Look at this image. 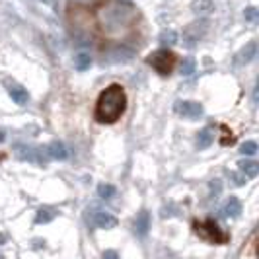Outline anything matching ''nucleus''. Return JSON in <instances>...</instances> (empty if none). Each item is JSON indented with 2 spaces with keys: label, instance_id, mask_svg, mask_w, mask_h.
I'll list each match as a JSON object with an SVG mask.
<instances>
[{
  "label": "nucleus",
  "instance_id": "f3484780",
  "mask_svg": "<svg viewBox=\"0 0 259 259\" xmlns=\"http://www.w3.org/2000/svg\"><path fill=\"white\" fill-rule=\"evenodd\" d=\"M215 143V131L211 129V127H207V129H203L199 135H197V148L199 150H205V148H209L211 144Z\"/></svg>",
  "mask_w": 259,
  "mask_h": 259
},
{
  "label": "nucleus",
  "instance_id": "f257e3e1",
  "mask_svg": "<svg viewBox=\"0 0 259 259\" xmlns=\"http://www.w3.org/2000/svg\"><path fill=\"white\" fill-rule=\"evenodd\" d=\"M137 22V12L131 4L125 2H105L98 10V26L101 33L111 39V41H121L133 31V26Z\"/></svg>",
  "mask_w": 259,
  "mask_h": 259
},
{
  "label": "nucleus",
  "instance_id": "b1692460",
  "mask_svg": "<svg viewBox=\"0 0 259 259\" xmlns=\"http://www.w3.org/2000/svg\"><path fill=\"white\" fill-rule=\"evenodd\" d=\"M195 69H197V62H195V58H185V60H183V62H181V69H179V71H181V74H183V76H189V74H193V72H195Z\"/></svg>",
  "mask_w": 259,
  "mask_h": 259
},
{
  "label": "nucleus",
  "instance_id": "412c9836",
  "mask_svg": "<svg viewBox=\"0 0 259 259\" xmlns=\"http://www.w3.org/2000/svg\"><path fill=\"white\" fill-rule=\"evenodd\" d=\"M244 18L247 24H251V26H257L259 24V8L255 6H247L244 10Z\"/></svg>",
  "mask_w": 259,
  "mask_h": 259
},
{
  "label": "nucleus",
  "instance_id": "aec40b11",
  "mask_svg": "<svg viewBox=\"0 0 259 259\" xmlns=\"http://www.w3.org/2000/svg\"><path fill=\"white\" fill-rule=\"evenodd\" d=\"M177 43V31H173V29H164L162 33H160V45H164V49L166 47H172V45Z\"/></svg>",
  "mask_w": 259,
  "mask_h": 259
},
{
  "label": "nucleus",
  "instance_id": "9d476101",
  "mask_svg": "<svg viewBox=\"0 0 259 259\" xmlns=\"http://www.w3.org/2000/svg\"><path fill=\"white\" fill-rule=\"evenodd\" d=\"M4 86H6L8 96H10V100L14 103H18V105H26L28 103L29 92L22 84H18V82H4Z\"/></svg>",
  "mask_w": 259,
  "mask_h": 259
},
{
  "label": "nucleus",
  "instance_id": "cd10ccee",
  "mask_svg": "<svg viewBox=\"0 0 259 259\" xmlns=\"http://www.w3.org/2000/svg\"><path fill=\"white\" fill-rule=\"evenodd\" d=\"M103 259H121V257H119V253H117V251L107 249V251H103Z\"/></svg>",
  "mask_w": 259,
  "mask_h": 259
},
{
  "label": "nucleus",
  "instance_id": "6e6552de",
  "mask_svg": "<svg viewBox=\"0 0 259 259\" xmlns=\"http://www.w3.org/2000/svg\"><path fill=\"white\" fill-rule=\"evenodd\" d=\"M14 152H16V156H18L20 160H24V162H33V164H43V158H41L39 150H37V148H33V146H29V144L16 143V144H14Z\"/></svg>",
  "mask_w": 259,
  "mask_h": 259
},
{
  "label": "nucleus",
  "instance_id": "f03ea898",
  "mask_svg": "<svg viewBox=\"0 0 259 259\" xmlns=\"http://www.w3.org/2000/svg\"><path fill=\"white\" fill-rule=\"evenodd\" d=\"M125 109H127L125 88L119 84H111L101 92L96 101V119L101 125H111L123 117Z\"/></svg>",
  "mask_w": 259,
  "mask_h": 259
},
{
  "label": "nucleus",
  "instance_id": "a878e982",
  "mask_svg": "<svg viewBox=\"0 0 259 259\" xmlns=\"http://www.w3.org/2000/svg\"><path fill=\"white\" fill-rule=\"evenodd\" d=\"M209 187H211V195L215 197V195H218V193L222 191V183H220L218 179H215V181H211V183H209Z\"/></svg>",
  "mask_w": 259,
  "mask_h": 259
},
{
  "label": "nucleus",
  "instance_id": "c85d7f7f",
  "mask_svg": "<svg viewBox=\"0 0 259 259\" xmlns=\"http://www.w3.org/2000/svg\"><path fill=\"white\" fill-rule=\"evenodd\" d=\"M6 139V133H4V129H0V143Z\"/></svg>",
  "mask_w": 259,
  "mask_h": 259
},
{
  "label": "nucleus",
  "instance_id": "c756f323",
  "mask_svg": "<svg viewBox=\"0 0 259 259\" xmlns=\"http://www.w3.org/2000/svg\"><path fill=\"white\" fill-rule=\"evenodd\" d=\"M41 2H45V4H55V0H41Z\"/></svg>",
  "mask_w": 259,
  "mask_h": 259
},
{
  "label": "nucleus",
  "instance_id": "bb28decb",
  "mask_svg": "<svg viewBox=\"0 0 259 259\" xmlns=\"http://www.w3.org/2000/svg\"><path fill=\"white\" fill-rule=\"evenodd\" d=\"M251 98H253L255 103H259V76H257V80H255V86L251 90Z\"/></svg>",
  "mask_w": 259,
  "mask_h": 259
},
{
  "label": "nucleus",
  "instance_id": "9b49d317",
  "mask_svg": "<svg viewBox=\"0 0 259 259\" xmlns=\"http://www.w3.org/2000/svg\"><path fill=\"white\" fill-rule=\"evenodd\" d=\"M131 57H133V51H131L127 45H115L109 51H105V58L109 62H125Z\"/></svg>",
  "mask_w": 259,
  "mask_h": 259
},
{
  "label": "nucleus",
  "instance_id": "a211bd4d",
  "mask_svg": "<svg viewBox=\"0 0 259 259\" xmlns=\"http://www.w3.org/2000/svg\"><path fill=\"white\" fill-rule=\"evenodd\" d=\"M55 216H57V211L51 209V207L39 209L37 215H35V224H49L51 220H55Z\"/></svg>",
  "mask_w": 259,
  "mask_h": 259
},
{
  "label": "nucleus",
  "instance_id": "5701e85b",
  "mask_svg": "<svg viewBox=\"0 0 259 259\" xmlns=\"http://www.w3.org/2000/svg\"><path fill=\"white\" fill-rule=\"evenodd\" d=\"M98 195H100L101 199H111L115 195V187L111 183H100L98 185Z\"/></svg>",
  "mask_w": 259,
  "mask_h": 259
},
{
  "label": "nucleus",
  "instance_id": "1a4fd4ad",
  "mask_svg": "<svg viewBox=\"0 0 259 259\" xmlns=\"http://www.w3.org/2000/svg\"><path fill=\"white\" fill-rule=\"evenodd\" d=\"M92 226L101 228V230H109V228H115L117 226V216H113L107 211H96L92 215Z\"/></svg>",
  "mask_w": 259,
  "mask_h": 259
},
{
  "label": "nucleus",
  "instance_id": "f8f14e48",
  "mask_svg": "<svg viewBox=\"0 0 259 259\" xmlns=\"http://www.w3.org/2000/svg\"><path fill=\"white\" fill-rule=\"evenodd\" d=\"M150 226H152V216L148 211H141L137 220H135V234L139 238H146L148 232H150Z\"/></svg>",
  "mask_w": 259,
  "mask_h": 259
},
{
  "label": "nucleus",
  "instance_id": "4468645a",
  "mask_svg": "<svg viewBox=\"0 0 259 259\" xmlns=\"http://www.w3.org/2000/svg\"><path fill=\"white\" fill-rule=\"evenodd\" d=\"M222 215L226 216V218H238V216L242 215V201L238 197H230L226 201V205L222 207Z\"/></svg>",
  "mask_w": 259,
  "mask_h": 259
},
{
  "label": "nucleus",
  "instance_id": "2eb2a0df",
  "mask_svg": "<svg viewBox=\"0 0 259 259\" xmlns=\"http://www.w3.org/2000/svg\"><path fill=\"white\" fill-rule=\"evenodd\" d=\"M191 10H193V14L205 18V16H209L215 10V0H193L191 2Z\"/></svg>",
  "mask_w": 259,
  "mask_h": 259
},
{
  "label": "nucleus",
  "instance_id": "6ab92c4d",
  "mask_svg": "<svg viewBox=\"0 0 259 259\" xmlns=\"http://www.w3.org/2000/svg\"><path fill=\"white\" fill-rule=\"evenodd\" d=\"M74 67H76L78 72H86L92 67V57L88 53H78L76 58H74Z\"/></svg>",
  "mask_w": 259,
  "mask_h": 259
},
{
  "label": "nucleus",
  "instance_id": "0eeeda50",
  "mask_svg": "<svg viewBox=\"0 0 259 259\" xmlns=\"http://www.w3.org/2000/svg\"><path fill=\"white\" fill-rule=\"evenodd\" d=\"M259 55V41H249V43H245L238 53H236V57H234V64L236 67H245V64H249L251 60H255Z\"/></svg>",
  "mask_w": 259,
  "mask_h": 259
},
{
  "label": "nucleus",
  "instance_id": "423d86ee",
  "mask_svg": "<svg viewBox=\"0 0 259 259\" xmlns=\"http://www.w3.org/2000/svg\"><path fill=\"white\" fill-rule=\"evenodd\" d=\"M173 109H175V113L181 117H185V119H191V121H197V119H201L203 115V105L199 101H191V100H179L175 101V105H173Z\"/></svg>",
  "mask_w": 259,
  "mask_h": 259
},
{
  "label": "nucleus",
  "instance_id": "7ed1b4c3",
  "mask_svg": "<svg viewBox=\"0 0 259 259\" xmlns=\"http://www.w3.org/2000/svg\"><path fill=\"white\" fill-rule=\"evenodd\" d=\"M71 26L72 29H74V35H76L78 39H82V41L90 39V37L94 35V28H96L94 16L90 14L86 8H76V10H72Z\"/></svg>",
  "mask_w": 259,
  "mask_h": 259
},
{
  "label": "nucleus",
  "instance_id": "20e7f679",
  "mask_svg": "<svg viewBox=\"0 0 259 259\" xmlns=\"http://www.w3.org/2000/svg\"><path fill=\"white\" fill-rule=\"evenodd\" d=\"M148 62L154 71L158 72L160 76H168L173 71V64H175V55H173L170 49H160L156 53H152L148 57Z\"/></svg>",
  "mask_w": 259,
  "mask_h": 259
},
{
  "label": "nucleus",
  "instance_id": "ddd939ff",
  "mask_svg": "<svg viewBox=\"0 0 259 259\" xmlns=\"http://www.w3.org/2000/svg\"><path fill=\"white\" fill-rule=\"evenodd\" d=\"M69 148H67V144L60 143V141H53V143H49L47 146V156L51 160H58V162H62V160L69 158Z\"/></svg>",
  "mask_w": 259,
  "mask_h": 259
},
{
  "label": "nucleus",
  "instance_id": "4be33fe9",
  "mask_svg": "<svg viewBox=\"0 0 259 259\" xmlns=\"http://www.w3.org/2000/svg\"><path fill=\"white\" fill-rule=\"evenodd\" d=\"M259 146L257 143H253V141H247V143H244L242 146H240V154H244V156H253V154H257Z\"/></svg>",
  "mask_w": 259,
  "mask_h": 259
},
{
  "label": "nucleus",
  "instance_id": "dca6fc26",
  "mask_svg": "<svg viewBox=\"0 0 259 259\" xmlns=\"http://www.w3.org/2000/svg\"><path fill=\"white\" fill-rule=\"evenodd\" d=\"M238 168L240 172L244 173L245 177H257L259 175V162L251 158H244L238 162Z\"/></svg>",
  "mask_w": 259,
  "mask_h": 259
},
{
  "label": "nucleus",
  "instance_id": "39448f33",
  "mask_svg": "<svg viewBox=\"0 0 259 259\" xmlns=\"http://www.w3.org/2000/svg\"><path fill=\"white\" fill-rule=\"evenodd\" d=\"M207 29H209V22L205 18L191 22L187 28L183 29V43H185V47H189V49L195 47L207 35Z\"/></svg>",
  "mask_w": 259,
  "mask_h": 259
},
{
  "label": "nucleus",
  "instance_id": "393cba45",
  "mask_svg": "<svg viewBox=\"0 0 259 259\" xmlns=\"http://www.w3.org/2000/svg\"><path fill=\"white\" fill-rule=\"evenodd\" d=\"M230 179L234 181V185H238V187H242V185L245 183V175L242 172H240V173H236V172L230 173Z\"/></svg>",
  "mask_w": 259,
  "mask_h": 259
}]
</instances>
